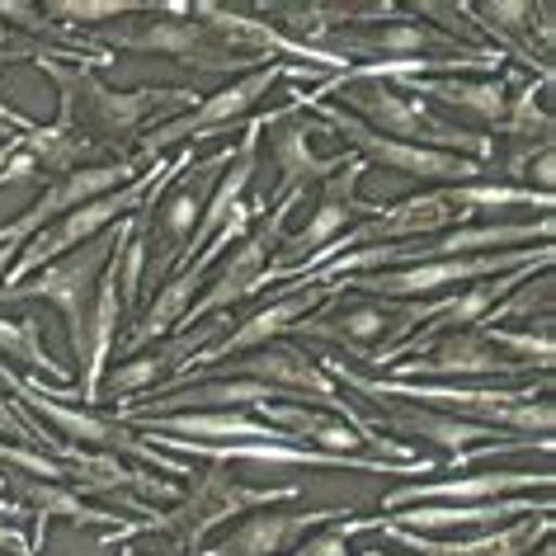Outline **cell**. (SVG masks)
I'll use <instances>...</instances> for the list:
<instances>
[{"label": "cell", "instance_id": "cell-14", "mask_svg": "<svg viewBox=\"0 0 556 556\" xmlns=\"http://www.w3.org/2000/svg\"><path fill=\"white\" fill-rule=\"evenodd\" d=\"M321 52H336V58L354 62V58H378V62H401V58H420L425 48H434L439 58H471V43H457L453 34L443 29H429V24L401 15L392 24H358V29H336L326 34L321 43H316Z\"/></svg>", "mask_w": 556, "mask_h": 556}, {"label": "cell", "instance_id": "cell-36", "mask_svg": "<svg viewBox=\"0 0 556 556\" xmlns=\"http://www.w3.org/2000/svg\"><path fill=\"white\" fill-rule=\"evenodd\" d=\"M528 170H533V179H538V193H552V147H542L538 151V165H528Z\"/></svg>", "mask_w": 556, "mask_h": 556}, {"label": "cell", "instance_id": "cell-4", "mask_svg": "<svg viewBox=\"0 0 556 556\" xmlns=\"http://www.w3.org/2000/svg\"><path fill=\"white\" fill-rule=\"evenodd\" d=\"M94 43L109 58H118V52H161V58H175L179 66L213 72V76H231V72L245 76L255 66H264V62L227 52L189 10L185 15H165V5H151L147 15H132L128 24H104V29H94Z\"/></svg>", "mask_w": 556, "mask_h": 556}, {"label": "cell", "instance_id": "cell-12", "mask_svg": "<svg viewBox=\"0 0 556 556\" xmlns=\"http://www.w3.org/2000/svg\"><path fill=\"white\" fill-rule=\"evenodd\" d=\"M326 302H330V288H326V283H321V288H288L283 298H274L269 307H260L255 316H250V321L236 326L227 340H213L207 350L189 354V364L161 387V396L175 392V387L185 382V378H193L199 368H213L217 358H241V354H250V350H264V344H274L278 336H293V330L307 321L316 307H326Z\"/></svg>", "mask_w": 556, "mask_h": 556}, {"label": "cell", "instance_id": "cell-29", "mask_svg": "<svg viewBox=\"0 0 556 556\" xmlns=\"http://www.w3.org/2000/svg\"><path fill=\"white\" fill-rule=\"evenodd\" d=\"M443 203L453 213H500V207H542L552 213V193H538V189H519V185H505V179H471V185H453L443 189Z\"/></svg>", "mask_w": 556, "mask_h": 556}, {"label": "cell", "instance_id": "cell-35", "mask_svg": "<svg viewBox=\"0 0 556 556\" xmlns=\"http://www.w3.org/2000/svg\"><path fill=\"white\" fill-rule=\"evenodd\" d=\"M29 179H38V165L24 147H15V156L5 161V170H0V185H29Z\"/></svg>", "mask_w": 556, "mask_h": 556}, {"label": "cell", "instance_id": "cell-31", "mask_svg": "<svg viewBox=\"0 0 556 556\" xmlns=\"http://www.w3.org/2000/svg\"><path fill=\"white\" fill-rule=\"evenodd\" d=\"M463 15L481 20V29L500 38L514 58L533 66V20H538V5L528 0H500V5H463Z\"/></svg>", "mask_w": 556, "mask_h": 556}, {"label": "cell", "instance_id": "cell-43", "mask_svg": "<svg viewBox=\"0 0 556 556\" xmlns=\"http://www.w3.org/2000/svg\"><path fill=\"white\" fill-rule=\"evenodd\" d=\"M0 485H5V471H0Z\"/></svg>", "mask_w": 556, "mask_h": 556}, {"label": "cell", "instance_id": "cell-32", "mask_svg": "<svg viewBox=\"0 0 556 556\" xmlns=\"http://www.w3.org/2000/svg\"><path fill=\"white\" fill-rule=\"evenodd\" d=\"M0 358H15V364L48 372V378H66V368L48 354L43 336H38V321H5L0 316Z\"/></svg>", "mask_w": 556, "mask_h": 556}, {"label": "cell", "instance_id": "cell-40", "mask_svg": "<svg viewBox=\"0 0 556 556\" xmlns=\"http://www.w3.org/2000/svg\"><path fill=\"white\" fill-rule=\"evenodd\" d=\"M15 147H20V137H10V142H5V147H0V170H5V161H10V156H15Z\"/></svg>", "mask_w": 556, "mask_h": 556}, {"label": "cell", "instance_id": "cell-20", "mask_svg": "<svg viewBox=\"0 0 556 556\" xmlns=\"http://www.w3.org/2000/svg\"><path fill=\"white\" fill-rule=\"evenodd\" d=\"M364 175H368V161L354 156L340 175L326 179L321 203H316L312 222H307V227H302L298 236H288V241H283V255H288V260L307 255V250H326L330 241H340L354 213H368V217L378 213V203H358V179H364Z\"/></svg>", "mask_w": 556, "mask_h": 556}, {"label": "cell", "instance_id": "cell-9", "mask_svg": "<svg viewBox=\"0 0 556 556\" xmlns=\"http://www.w3.org/2000/svg\"><path fill=\"white\" fill-rule=\"evenodd\" d=\"M298 199H302V193H283V199H278L269 213H264L255 227H250L245 241L236 245V250H227L217 283L207 288V293L189 307L185 326H199V321H207V316H222L227 307L245 302L250 293H260V288L269 283V250L283 245V222H288V213L298 207Z\"/></svg>", "mask_w": 556, "mask_h": 556}, {"label": "cell", "instance_id": "cell-17", "mask_svg": "<svg viewBox=\"0 0 556 556\" xmlns=\"http://www.w3.org/2000/svg\"><path fill=\"white\" fill-rule=\"evenodd\" d=\"M382 533L420 556H528L552 538V514H533V519L491 528V533H481V538H420V533H406V528H396L387 519H382Z\"/></svg>", "mask_w": 556, "mask_h": 556}, {"label": "cell", "instance_id": "cell-11", "mask_svg": "<svg viewBox=\"0 0 556 556\" xmlns=\"http://www.w3.org/2000/svg\"><path fill=\"white\" fill-rule=\"evenodd\" d=\"M137 175H142V165L128 156V161L80 165V170L62 175V179H52V185L38 193V199L24 207L15 222H5V227H0V245H5V250H24L38 231H48L52 222H62L66 213H76V207H86V203H94V199H104V193H114V189H123V185H132Z\"/></svg>", "mask_w": 556, "mask_h": 556}, {"label": "cell", "instance_id": "cell-2", "mask_svg": "<svg viewBox=\"0 0 556 556\" xmlns=\"http://www.w3.org/2000/svg\"><path fill=\"white\" fill-rule=\"evenodd\" d=\"M43 76H52V86L62 94V114L66 123H76L80 132H94V142H109L118 151L123 137H137L147 118L175 114V109H193L203 100L189 86H142V90H114L104 86L94 66H66L62 58H38L34 62Z\"/></svg>", "mask_w": 556, "mask_h": 556}, {"label": "cell", "instance_id": "cell-42", "mask_svg": "<svg viewBox=\"0 0 556 556\" xmlns=\"http://www.w3.org/2000/svg\"><path fill=\"white\" fill-rule=\"evenodd\" d=\"M118 556H142V552H132V547H123V552H118Z\"/></svg>", "mask_w": 556, "mask_h": 556}, {"label": "cell", "instance_id": "cell-23", "mask_svg": "<svg viewBox=\"0 0 556 556\" xmlns=\"http://www.w3.org/2000/svg\"><path fill=\"white\" fill-rule=\"evenodd\" d=\"M354 509H307V514H250L236 533L222 542L213 556H283L293 552L298 538H307L312 528L340 523Z\"/></svg>", "mask_w": 556, "mask_h": 556}, {"label": "cell", "instance_id": "cell-3", "mask_svg": "<svg viewBox=\"0 0 556 556\" xmlns=\"http://www.w3.org/2000/svg\"><path fill=\"white\" fill-rule=\"evenodd\" d=\"M137 231V217H123L114 231L94 236L72 255L43 264L38 274H29L20 288H0V302H24V298H48L52 307L66 316V330H72V354L76 364L86 358V321H90V302H94V288L109 269V260L128 245V236Z\"/></svg>", "mask_w": 556, "mask_h": 556}, {"label": "cell", "instance_id": "cell-21", "mask_svg": "<svg viewBox=\"0 0 556 556\" xmlns=\"http://www.w3.org/2000/svg\"><path fill=\"white\" fill-rule=\"evenodd\" d=\"M5 491H15V505L34 519V547H43L52 519H66L72 528H114L118 523V514L86 505L72 485H58V481H34V477H20L15 471V477H5V485H0V495Z\"/></svg>", "mask_w": 556, "mask_h": 556}, {"label": "cell", "instance_id": "cell-34", "mask_svg": "<svg viewBox=\"0 0 556 556\" xmlns=\"http://www.w3.org/2000/svg\"><path fill=\"white\" fill-rule=\"evenodd\" d=\"M382 528V519H340V523H326L321 533H307L288 556H354L350 552V538L354 533H372Z\"/></svg>", "mask_w": 556, "mask_h": 556}, {"label": "cell", "instance_id": "cell-38", "mask_svg": "<svg viewBox=\"0 0 556 556\" xmlns=\"http://www.w3.org/2000/svg\"><path fill=\"white\" fill-rule=\"evenodd\" d=\"M0 128H10V132H15V128H20V132H29V128H34V123H29V118H20V114H15V109H10L5 100H0Z\"/></svg>", "mask_w": 556, "mask_h": 556}, {"label": "cell", "instance_id": "cell-5", "mask_svg": "<svg viewBox=\"0 0 556 556\" xmlns=\"http://www.w3.org/2000/svg\"><path fill=\"white\" fill-rule=\"evenodd\" d=\"M350 109L364 128H372L378 137H392V142H410V147H429V151H448V156H467V161H491L495 156V137L453 128V123L434 118L425 104L406 100L401 90L382 86V80H358V86H340Z\"/></svg>", "mask_w": 556, "mask_h": 556}, {"label": "cell", "instance_id": "cell-27", "mask_svg": "<svg viewBox=\"0 0 556 556\" xmlns=\"http://www.w3.org/2000/svg\"><path fill=\"white\" fill-rule=\"evenodd\" d=\"M20 147L34 156L38 179L72 175V170H80V165L94 156V151H100L94 137H86L76 123H66V118H58V123H34V128L20 137Z\"/></svg>", "mask_w": 556, "mask_h": 556}, {"label": "cell", "instance_id": "cell-18", "mask_svg": "<svg viewBox=\"0 0 556 556\" xmlns=\"http://www.w3.org/2000/svg\"><path fill=\"white\" fill-rule=\"evenodd\" d=\"M533 514H552V495H538V500L509 495V500H491V505H410V509H396L387 523L434 538V533H457V528H500L509 519H533Z\"/></svg>", "mask_w": 556, "mask_h": 556}, {"label": "cell", "instance_id": "cell-6", "mask_svg": "<svg viewBox=\"0 0 556 556\" xmlns=\"http://www.w3.org/2000/svg\"><path fill=\"white\" fill-rule=\"evenodd\" d=\"M293 76H316L312 66H288V62H264L255 66V72H245V76H236L231 86H222L217 94H203L199 104L189 109V114H179V118H165L156 123L151 132L137 137V165H147V161H161L170 147H185V142H203V137H217V132H227L231 123H241L250 109H255L264 94H269L278 80H293Z\"/></svg>", "mask_w": 556, "mask_h": 556}, {"label": "cell", "instance_id": "cell-28", "mask_svg": "<svg viewBox=\"0 0 556 556\" xmlns=\"http://www.w3.org/2000/svg\"><path fill=\"white\" fill-rule=\"evenodd\" d=\"M217 165H231V147L227 151H217V156H207L193 165V179H185V185H175V193L165 199L156 213H161V231L170 236V241L185 250V241L193 236V227H199V213H203V189H207V179H213Z\"/></svg>", "mask_w": 556, "mask_h": 556}, {"label": "cell", "instance_id": "cell-1", "mask_svg": "<svg viewBox=\"0 0 556 556\" xmlns=\"http://www.w3.org/2000/svg\"><path fill=\"white\" fill-rule=\"evenodd\" d=\"M316 368L326 372L344 392H358L368 401L392 396V401H410V406L453 415L467 425H485V429H509V434H538L552 439V401H542V392L552 387V378H542L538 387H453V382H396V378H364L358 368L340 364V358H316Z\"/></svg>", "mask_w": 556, "mask_h": 556}, {"label": "cell", "instance_id": "cell-16", "mask_svg": "<svg viewBox=\"0 0 556 556\" xmlns=\"http://www.w3.org/2000/svg\"><path fill=\"white\" fill-rule=\"evenodd\" d=\"M401 316H406V307H387V302L372 307V302H358V307H340L336 316H307V321L298 326V336L344 344V354L372 364V358H382L396 344Z\"/></svg>", "mask_w": 556, "mask_h": 556}, {"label": "cell", "instance_id": "cell-22", "mask_svg": "<svg viewBox=\"0 0 556 556\" xmlns=\"http://www.w3.org/2000/svg\"><path fill=\"white\" fill-rule=\"evenodd\" d=\"M533 274H542V269H514V274L485 278V283H477V288H463L457 298H439V307H434V316H429V326H420V340L401 344V350H415V354H420L425 344L439 340V336H453V330H477L485 316H491L519 283H528ZM401 350H396V354H401ZM396 354H392V364H396ZM392 364H387V368H392Z\"/></svg>", "mask_w": 556, "mask_h": 556}, {"label": "cell", "instance_id": "cell-13", "mask_svg": "<svg viewBox=\"0 0 556 556\" xmlns=\"http://www.w3.org/2000/svg\"><path fill=\"white\" fill-rule=\"evenodd\" d=\"M519 372H533L523 364H514L485 344L481 330H453V336L429 340L410 364H392L387 378L396 382H448V378H519Z\"/></svg>", "mask_w": 556, "mask_h": 556}, {"label": "cell", "instance_id": "cell-39", "mask_svg": "<svg viewBox=\"0 0 556 556\" xmlns=\"http://www.w3.org/2000/svg\"><path fill=\"white\" fill-rule=\"evenodd\" d=\"M15 255H20V250H5V245H0V283H5V274H10V264H15Z\"/></svg>", "mask_w": 556, "mask_h": 556}, {"label": "cell", "instance_id": "cell-19", "mask_svg": "<svg viewBox=\"0 0 556 556\" xmlns=\"http://www.w3.org/2000/svg\"><path fill=\"white\" fill-rule=\"evenodd\" d=\"M392 90H401L406 100H434L453 114H463L481 128L500 132L505 128V114H509V86L495 76L485 80H471V76H420V80H392Z\"/></svg>", "mask_w": 556, "mask_h": 556}, {"label": "cell", "instance_id": "cell-41", "mask_svg": "<svg viewBox=\"0 0 556 556\" xmlns=\"http://www.w3.org/2000/svg\"><path fill=\"white\" fill-rule=\"evenodd\" d=\"M538 556H556V552H552V547H547V542H542V552H538Z\"/></svg>", "mask_w": 556, "mask_h": 556}, {"label": "cell", "instance_id": "cell-30", "mask_svg": "<svg viewBox=\"0 0 556 556\" xmlns=\"http://www.w3.org/2000/svg\"><path fill=\"white\" fill-rule=\"evenodd\" d=\"M203 288V274L199 269H179L170 283L161 288V298L147 307L142 316V326L128 336V350H137V344H147V340H161V336H170L175 326H185V316L193 307V293Z\"/></svg>", "mask_w": 556, "mask_h": 556}, {"label": "cell", "instance_id": "cell-8", "mask_svg": "<svg viewBox=\"0 0 556 556\" xmlns=\"http://www.w3.org/2000/svg\"><path fill=\"white\" fill-rule=\"evenodd\" d=\"M302 491L298 485H278V491H260V485H236L227 471L213 467L203 477H193L189 495L179 500L170 514H147L142 519V533H175L179 547L199 552V542L213 533L217 523L236 519V514H255V509H269V505H283V500H298Z\"/></svg>", "mask_w": 556, "mask_h": 556}, {"label": "cell", "instance_id": "cell-7", "mask_svg": "<svg viewBox=\"0 0 556 556\" xmlns=\"http://www.w3.org/2000/svg\"><path fill=\"white\" fill-rule=\"evenodd\" d=\"M293 109H316L330 128H336L344 142L358 151V161L368 165H382L392 175H406V179H434V185H471V179H485L491 175V161H467V156H448V151H429V147H410V142H392V137H378L372 128H364L354 114H344L340 104H326V100H307V94H293Z\"/></svg>", "mask_w": 556, "mask_h": 556}, {"label": "cell", "instance_id": "cell-10", "mask_svg": "<svg viewBox=\"0 0 556 556\" xmlns=\"http://www.w3.org/2000/svg\"><path fill=\"white\" fill-rule=\"evenodd\" d=\"M0 387H5L10 396L20 401V406H29L38 415H48L52 425L62 429L66 439H76L80 448H100V453H132V457H142V463L151 467H161V471H170V477H193V467H185L179 457H165L161 448H147L137 434H128V425H118L114 415H100V410H76V406H58V401H43L29 387V378H20L15 368L0 358Z\"/></svg>", "mask_w": 556, "mask_h": 556}, {"label": "cell", "instance_id": "cell-33", "mask_svg": "<svg viewBox=\"0 0 556 556\" xmlns=\"http://www.w3.org/2000/svg\"><path fill=\"white\" fill-rule=\"evenodd\" d=\"M151 5H137V0H52L43 5V15L72 34V24H90V29H104V20H132V15H147Z\"/></svg>", "mask_w": 556, "mask_h": 556}, {"label": "cell", "instance_id": "cell-24", "mask_svg": "<svg viewBox=\"0 0 556 556\" xmlns=\"http://www.w3.org/2000/svg\"><path fill=\"white\" fill-rule=\"evenodd\" d=\"M128 425L193 443H288V434H278V429H269L245 410H185V415H156V420H128Z\"/></svg>", "mask_w": 556, "mask_h": 556}, {"label": "cell", "instance_id": "cell-15", "mask_svg": "<svg viewBox=\"0 0 556 556\" xmlns=\"http://www.w3.org/2000/svg\"><path fill=\"white\" fill-rule=\"evenodd\" d=\"M552 471H477V477H439V481H415L401 485L382 500L387 514L410 509V505H491L509 495H552Z\"/></svg>", "mask_w": 556, "mask_h": 556}, {"label": "cell", "instance_id": "cell-37", "mask_svg": "<svg viewBox=\"0 0 556 556\" xmlns=\"http://www.w3.org/2000/svg\"><path fill=\"white\" fill-rule=\"evenodd\" d=\"M0 429H5V434H15V439H29V443H34V434H29V425H24V420H20V415H15V410H10V406H5V401H0ZM34 448H38V443H34Z\"/></svg>", "mask_w": 556, "mask_h": 556}, {"label": "cell", "instance_id": "cell-26", "mask_svg": "<svg viewBox=\"0 0 556 556\" xmlns=\"http://www.w3.org/2000/svg\"><path fill=\"white\" fill-rule=\"evenodd\" d=\"M269 132H274L269 151H274L278 175H283V193H302L307 185H326L330 175H340L344 165H350L344 156H316L312 142H307L312 128L307 123H293L288 114H274Z\"/></svg>", "mask_w": 556, "mask_h": 556}, {"label": "cell", "instance_id": "cell-25", "mask_svg": "<svg viewBox=\"0 0 556 556\" xmlns=\"http://www.w3.org/2000/svg\"><path fill=\"white\" fill-rule=\"evenodd\" d=\"M255 410H260L255 420L278 429V434H288V443H298V448L316 443L321 453H340V457H358V448H364V439H358L344 420H336V415H326L316 406H298L293 396L264 401V406H255Z\"/></svg>", "mask_w": 556, "mask_h": 556}]
</instances>
